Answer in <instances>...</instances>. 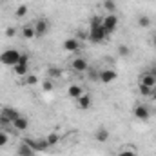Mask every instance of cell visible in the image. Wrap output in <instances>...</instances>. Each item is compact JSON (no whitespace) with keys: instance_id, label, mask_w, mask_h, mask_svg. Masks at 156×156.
<instances>
[{"instance_id":"obj_1","label":"cell","mask_w":156,"mask_h":156,"mask_svg":"<svg viewBox=\"0 0 156 156\" xmlns=\"http://www.w3.org/2000/svg\"><path fill=\"white\" fill-rule=\"evenodd\" d=\"M20 56H22V55H20L16 49H5V51L0 53V64H4V66H7V67H15V66L18 64Z\"/></svg>"},{"instance_id":"obj_2","label":"cell","mask_w":156,"mask_h":156,"mask_svg":"<svg viewBox=\"0 0 156 156\" xmlns=\"http://www.w3.org/2000/svg\"><path fill=\"white\" fill-rule=\"evenodd\" d=\"M107 38V33L104 31V26L98 24V26H89V40L93 44H100Z\"/></svg>"},{"instance_id":"obj_3","label":"cell","mask_w":156,"mask_h":156,"mask_svg":"<svg viewBox=\"0 0 156 156\" xmlns=\"http://www.w3.org/2000/svg\"><path fill=\"white\" fill-rule=\"evenodd\" d=\"M24 142H26L35 153H44V151L49 149V144L45 142V138H26Z\"/></svg>"},{"instance_id":"obj_4","label":"cell","mask_w":156,"mask_h":156,"mask_svg":"<svg viewBox=\"0 0 156 156\" xmlns=\"http://www.w3.org/2000/svg\"><path fill=\"white\" fill-rule=\"evenodd\" d=\"M102 26H104V31L107 33V37L111 35V33H115L118 27V16L115 13H111V15H107L105 18H104V22H102Z\"/></svg>"},{"instance_id":"obj_5","label":"cell","mask_w":156,"mask_h":156,"mask_svg":"<svg viewBox=\"0 0 156 156\" xmlns=\"http://www.w3.org/2000/svg\"><path fill=\"white\" fill-rule=\"evenodd\" d=\"M27 69H29V56H27V55H22L20 60H18V64L13 67V71H15V75H18V76H26V75H27Z\"/></svg>"},{"instance_id":"obj_6","label":"cell","mask_w":156,"mask_h":156,"mask_svg":"<svg viewBox=\"0 0 156 156\" xmlns=\"http://www.w3.org/2000/svg\"><path fill=\"white\" fill-rule=\"evenodd\" d=\"M35 37H44L47 31H49V22L45 20V18H40V20H37L35 22Z\"/></svg>"},{"instance_id":"obj_7","label":"cell","mask_w":156,"mask_h":156,"mask_svg":"<svg viewBox=\"0 0 156 156\" xmlns=\"http://www.w3.org/2000/svg\"><path fill=\"white\" fill-rule=\"evenodd\" d=\"M133 115H134V118H138V120H149V116H151L147 105H134Z\"/></svg>"},{"instance_id":"obj_8","label":"cell","mask_w":156,"mask_h":156,"mask_svg":"<svg viewBox=\"0 0 156 156\" xmlns=\"http://www.w3.org/2000/svg\"><path fill=\"white\" fill-rule=\"evenodd\" d=\"M140 85H145V87H151V89H154V85H156V76H154V73H144V75L140 76Z\"/></svg>"},{"instance_id":"obj_9","label":"cell","mask_w":156,"mask_h":156,"mask_svg":"<svg viewBox=\"0 0 156 156\" xmlns=\"http://www.w3.org/2000/svg\"><path fill=\"white\" fill-rule=\"evenodd\" d=\"M71 67H73L76 73H83V71H87V69H89L87 60H85V58H80V56H76V58L71 62Z\"/></svg>"},{"instance_id":"obj_10","label":"cell","mask_w":156,"mask_h":156,"mask_svg":"<svg viewBox=\"0 0 156 156\" xmlns=\"http://www.w3.org/2000/svg\"><path fill=\"white\" fill-rule=\"evenodd\" d=\"M116 71L115 69H104V71H100V82H104V83H111V82H115L116 80Z\"/></svg>"},{"instance_id":"obj_11","label":"cell","mask_w":156,"mask_h":156,"mask_svg":"<svg viewBox=\"0 0 156 156\" xmlns=\"http://www.w3.org/2000/svg\"><path fill=\"white\" fill-rule=\"evenodd\" d=\"M64 49L69 51V53H78V51H80V40L67 38L66 42H64Z\"/></svg>"},{"instance_id":"obj_12","label":"cell","mask_w":156,"mask_h":156,"mask_svg":"<svg viewBox=\"0 0 156 156\" xmlns=\"http://www.w3.org/2000/svg\"><path fill=\"white\" fill-rule=\"evenodd\" d=\"M0 115H4V116L7 118V120H11V123L16 120V118L20 116V113L16 111V109H13V107H9V105H5V107H2V113Z\"/></svg>"},{"instance_id":"obj_13","label":"cell","mask_w":156,"mask_h":156,"mask_svg":"<svg viewBox=\"0 0 156 156\" xmlns=\"http://www.w3.org/2000/svg\"><path fill=\"white\" fill-rule=\"evenodd\" d=\"M109 129H105V127H100L96 133H94V140L96 142H100V144H104V142H107L109 140Z\"/></svg>"},{"instance_id":"obj_14","label":"cell","mask_w":156,"mask_h":156,"mask_svg":"<svg viewBox=\"0 0 156 156\" xmlns=\"http://www.w3.org/2000/svg\"><path fill=\"white\" fill-rule=\"evenodd\" d=\"M76 104H78V109H82V111L89 109V107H91V98H89V94H82L76 100Z\"/></svg>"},{"instance_id":"obj_15","label":"cell","mask_w":156,"mask_h":156,"mask_svg":"<svg viewBox=\"0 0 156 156\" xmlns=\"http://www.w3.org/2000/svg\"><path fill=\"white\" fill-rule=\"evenodd\" d=\"M27 125H29V122H27V118H24V116H18L13 122V127H15L16 131H26Z\"/></svg>"},{"instance_id":"obj_16","label":"cell","mask_w":156,"mask_h":156,"mask_svg":"<svg viewBox=\"0 0 156 156\" xmlns=\"http://www.w3.org/2000/svg\"><path fill=\"white\" fill-rule=\"evenodd\" d=\"M67 94H69L71 98H75V100H78V98H80V96L83 94V89H82L80 85H76V83H75V85H71V87L67 89Z\"/></svg>"},{"instance_id":"obj_17","label":"cell","mask_w":156,"mask_h":156,"mask_svg":"<svg viewBox=\"0 0 156 156\" xmlns=\"http://www.w3.org/2000/svg\"><path fill=\"white\" fill-rule=\"evenodd\" d=\"M18 156H35V151H33L26 142H22V144L18 145Z\"/></svg>"},{"instance_id":"obj_18","label":"cell","mask_w":156,"mask_h":156,"mask_svg":"<svg viewBox=\"0 0 156 156\" xmlns=\"http://www.w3.org/2000/svg\"><path fill=\"white\" fill-rule=\"evenodd\" d=\"M20 33H22V37H24V38L29 40V38H33V37H35V27H33V26H26Z\"/></svg>"},{"instance_id":"obj_19","label":"cell","mask_w":156,"mask_h":156,"mask_svg":"<svg viewBox=\"0 0 156 156\" xmlns=\"http://www.w3.org/2000/svg\"><path fill=\"white\" fill-rule=\"evenodd\" d=\"M58 140H60V136H58L56 133H49V134H47V138H45V142L49 144V147L56 145V144H58Z\"/></svg>"},{"instance_id":"obj_20","label":"cell","mask_w":156,"mask_h":156,"mask_svg":"<svg viewBox=\"0 0 156 156\" xmlns=\"http://www.w3.org/2000/svg\"><path fill=\"white\" fill-rule=\"evenodd\" d=\"M15 15H16L18 18H24V16L27 15V5H26V4L18 5V7H16V11H15Z\"/></svg>"},{"instance_id":"obj_21","label":"cell","mask_w":156,"mask_h":156,"mask_svg":"<svg viewBox=\"0 0 156 156\" xmlns=\"http://www.w3.org/2000/svg\"><path fill=\"white\" fill-rule=\"evenodd\" d=\"M138 26H140V27H149V26H151V18L145 16V15H142V16L138 18Z\"/></svg>"},{"instance_id":"obj_22","label":"cell","mask_w":156,"mask_h":156,"mask_svg":"<svg viewBox=\"0 0 156 156\" xmlns=\"http://www.w3.org/2000/svg\"><path fill=\"white\" fill-rule=\"evenodd\" d=\"M42 89H44V91H45V93H51V91H53V89H55V85H53V82H51V80H49V78H47V80H45V82H44V83H42Z\"/></svg>"},{"instance_id":"obj_23","label":"cell","mask_w":156,"mask_h":156,"mask_svg":"<svg viewBox=\"0 0 156 156\" xmlns=\"http://www.w3.org/2000/svg\"><path fill=\"white\" fill-rule=\"evenodd\" d=\"M104 22V18L100 16V15H93V18H91V22H89V26H98V24H102Z\"/></svg>"},{"instance_id":"obj_24","label":"cell","mask_w":156,"mask_h":156,"mask_svg":"<svg viewBox=\"0 0 156 156\" xmlns=\"http://www.w3.org/2000/svg\"><path fill=\"white\" fill-rule=\"evenodd\" d=\"M104 7H105L107 11H115V9H116V4H115V0H105V2H104Z\"/></svg>"},{"instance_id":"obj_25","label":"cell","mask_w":156,"mask_h":156,"mask_svg":"<svg viewBox=\"0 0 156 156\" xmlns=\"http://www.w3.org/2000/svg\"><path fill=\"white\" fill-rule=\"evenodd\" d=\"M118 156H138V154H136V151H133V149H122V151L118 153Z\"/></svg>"},{"instance_id":"obj_26","label":"cell","mask_w":156,"mask_h":156,"mask_svg":"<svg viewBox=\"0 0 156 156\" xmlns=\"http://www.w3.org/2000/svg\"><path fill=\"white\" fill-rule=\"evenodd\" d=\"M129 53H131V51H129L127 45H120V47H118V55H120V56H129Z\"/></svg>"},{"instance_id":"obj_27","label":"cell","mask_w":156,"mask_h":156,"mask_svg":"<svg viewBox=\"0 0 156 156\" xmlns=\"http://www.w3.org/2000/svg\"><path fill=\"white\" fill-rule=\"evenodd\" d=\"M26 83L27 85H37L38 83V78L35 76V75H29V76H26Z\"/></svg>"},{"instance_id":"obj_28","label":"cell","mask_w":156,"mask_h":156,"mask_svg":"<svg viewBox=\"0 0 156 156\" xmlns=\"http://www.w3.org/2000/svg\"><path fill=\"white\" fill-rule=\"evenodd\" d=\"M140 91L144 96H153V89L151 87H145V85H140Z\"/></svg>"},{"instance_id":"obj_29","label":"cell","mask_w":156,"mask_h":156,"mask_svg":"<svg viewBox=\"0 0 156 156\" xmlns=\"http://www.w3.org/2000/svg\"><path fill=\"white\" fill-rule=\"evenodd\" d=\"M60 75H62V71H60V69H55V67H51V69H49V78H58Z\"/></svg>"},{"instance_id":"obj_30","label":"cell","mask_w":156,"mask_h":156,"mask_svg":"<svg viewBox=\"0 0 156 156\" xmlns=\"http://www.w3.org/2000/svg\"><path fill=\"white\" fill-rule=\"evenodd\" d=\"M89 80L98 82V80H100V73H98V71H94V69H93V71H89Z\"/></svg>"},{"instance_id":"obj_31","label":"cell","mask_w":156,"mask_h":156,"mask_svg":"<svg viewBox=\"0 0 156 156\" xmlns=\"http://www.w3.org/2000/svg\"><path fill=\"white\" fill-rule=\"evenodd\" d=\"M7 133H4V131H0V147H4L5 144H7Z\"/></svg>"},{"instance_id":"obj_32","label":"cell","mask_w":156,"mask_h":156,"mask_svg":"<svg viewBox=\"0 0 156 156\" xmlns=\"http://www.w3.org/2000/svg\"><path fill=\"white\" fill-rule=\"evenodd\" d=\"M76 40H89V31H78L76 33Z\"/></svg>"},{"instance_id":"obj_33","label":"cell","mask_w":156,"mask_h":156,"mask_svg":"<svg viewBox=\"0 0 156 156\" xmlns=\"http://www.w3.org/2000/svg\"><path fill=\"white\" fill-rule=\"evenodd\" d=\"M0 125L2 127H7V125H13V123H11V120H7L4 115H0Z\"/></svg>"},{"instance_id":"obj_34","label":"cell","mask_w":156,"mask_h":156,"mask_svg":"<svg viewBox=\"0 0 156 156\" xmlns=\"http://www.w3.org/2000/svg\"><path fill=\"white\" fill-rule=\"evenodd\" d=\"M15 35H16V29H15V27H7V29H5V37H7V38H13Z\"/></svg>"},{"instance_id":"obj_35","label":"cell","mask_w":156,"mask_h":156,"mask_svg":"<svg viewBox=\"0 0 156 156\" xmlns=\"http://www.w3.org/2000/svg\"><path fill=\"white\" fill-rule=\"evenodd\" d=\"M154 47H156V38H154Z\"/></svg>"}]
</instances>
